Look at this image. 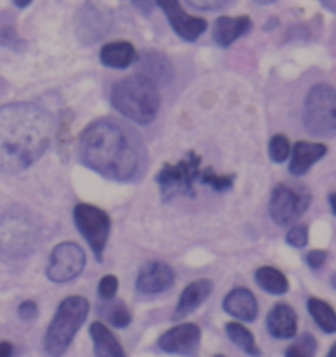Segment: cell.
I'll return each instance as SVG.
<instances>
[{"instance_id":"1","label":"cell","mask_w":336,"mask_h":357,"mask_svg":"<svg viewBox=\"0 0 336 357\" xmlns=\"http://www.w3.org/2000/svg\"><path fill=\"white\" fill-rule=\"evenodd\" d=\"M53 118L39 105L15 102L0 107V172L18 174L49 147Z\"/></svg>"},{"instance_id":"2","label":"cell","mask_w":336,"mask_h":357,"mask_svg":"<svg viewBox=\"0 0 336 357\" xmlns=\"http://www.w3.org/2000/svg\"><path fill=\"white\" fill-rule=\"evenodd\" d=\"M84 167L112 181H133L142 170V147L132 132L109 119L82 130L77 146Z\"/></svg>"},{"instance_id":"3","label":"cell","mask_w":336,"mask_h":357,"mask_svg":"<svg viewBox=\"0 0 336 357\" xmlns=\"http://www.w3.org/2000/svg\"><path fill=\"white\" fill-rule=\"evenodd\" d=\"M111 104L119 114L140 125L154 121L161 98L156 82L142 74L119 79L111 88Z\"/></svg>"},{"instance_id":"4","label":"cell","mask_w":336,"mask_h":357,"mask_svg":"<svg viewBox=\"0 0 336 357\" xmlns=\"http://www.w3.org/2000/svg\"><path fill=\"white\" fill-rule=\"evenodd\" d=\"M90 314V301L82 296L65 298L56 308L53 321L44 336V349L51 357H60L67 352L72 340Z\"/></svg>"},{"instance_id":"5","label":"cell","mask_w":336,"mask_h":357,"mask_svg":"<svg viewBox=\"0 0 336 357\" xmlns=\"http://www.w3.org/2000/svg\"><path fill=\"white\" fill-rule=\"evenodd\" d=\"M211 168H201V156L190 151L177 163H165L156 174V183L163 202L177 197H194L197 184H204Z\"/></svg>"},{"instance_id":"6","label":"cell","mask_w":336,"mask_h":357,"mask_svg":"<svg viewBox=\"0 0 336 357\" xmlns=\"http://www.w3.org/2000/svg\"><path fill=\"white\" fill-rule=\"evenodd\" d=\"M40 229L32 215L11 211L0 215V254L8 257H25L36 250Z\"/></svg>"},{"instance_id":"7","label":"cell","mask_w":336,"mask_h":357,"mask_svg":"<svg viewBox=\"0 0 336 357\" xmlns=\"http://www.w3.org/2000/svg\"><path fill=\"white\" fill-rule=\"evenodd\" d=\"M305 128L315 137H336V88L319 82L307 93L303 109Z\"/></svg>"},{"instance_id":"8","label":"cell","mask_w":336,"mask_h":357,"mask_svg":"<svg viewBox=\"0 0 336 357\" xmlns=\"http://www.w3.org/2000/svg\"><path fill=\"white\" fill-rule=\"evenodd\" d=\"M74 222L79 233L84 236L95 259L102 261L109 235H111V218L105 211L90 204H79L74 207Z\"/></svg>"},{"instance_id":"9","label":"cell","mask_w":336,"mask_h":357,"mask_svg":"<svg viewBox=\"0 0 336 357\" xmlns=\"http://www.w3.org/2000/svg\"><path fill=\"white\" fill-rule=\"evenodd\" d=\"M312 195L294 190L289 184H277L270 197V218L279 226L293 225L308 211Z\"/></svg>"},{"instance_id":"10","label":"cell","mask_w":336,"mask_h":357,"mask_svg":"<svg viewBox=\"0 0 336 357\" xmlns=\"http://www.w3.org/2000/svg\"><path fill=\"white\" fill-rule=\"evenodd\" d=\"M86 266V254L77 243L63 242L56 245L47 261L46 275L51 282L63 284L77 279Z\"/></svg>"},{"instance_id":"11","label":"cell","mask_w":336,"mask_h":357,"mask_svg":"<svg viewBox=\"0 0 336 357\" xmlns=\"http://www.w3.org/2000/svg\"><path fill=\"white\" fill-rule=\"evenodd\" d=\"M111 13L98 8L93 2H86L75 20V32L82 44H93L111 29Z\"/></svg>"},{"instance_id":"12","label":"cell","mask_w":336,"mask_h":357,"mask_svg":"<svg viewBox=\"0 0 336 357\" xmlns=\"http://www.w3.org/2000/svg\"><path fill=\"white\" fill-rule=\"evenodd\" d=\"M156 4L165 13L174 32L183 40L194 43L207 30V22L204 18H197V16L184 13L179 0H156Z\"/></svg>"},{"instance_id":"13","label":"cell","mask_w":336,"mask_h":357,"mask_svg":"<svg viewBox=\"0 0 336 357\" xmlns=\"http://www.w3.org/2000/svg\"><path fill=\"white\" fill-rule=\"evenodd\" d=\"M200 328L193 324V322H184V324H179L176 328L165 331L160 336V340H158V347L168 354L191 356L200 347Z\"/></svg>"},{"instance_id":"14","label":"cell","mask_w":336,"mask_h":357,"mask_svg":"<svg viewBox=\"0 0 336 357\" xmlns=\"http://www.w3.org/2000/svg\"><path fill=\"white\" fill-rule=\"evenodd\" d=\"M176 284V272L170 264L163 263V261H153L147 263L146 266L140 268L139 277H137V291L140 294H160L168 291Z\"/></svg>"},{"instance_id":"15","label":"cell","mask_w":336,"mask_h":357,"mask_svg":"<svg viewBox=\"0 0 336 357\" xmlns=\"http://www.w3.org/2000/svg\"><path fill=\"white\" fill-rule=\"evenodd\" d=\"M222 308L226 314L238 319L242 322H252L258 317V300L252 294V291L245 287H236L231 293H228L222 300Z\"/></svg>"},{"instance_id":"16","label":"cell","mask_w":336,"mask_h":357,"mask_svg":"<svg viewBox=\"0 0 336 357\" xmlns=\"http://www.w3.org/2000/svg\"><path fill=\"white\" fill-rule=\"evenodd\" d=\"M268 333L277 340L294 338L298 333V315L287 303H277L266 317Z\"/></svg>"},{"instance_id":"17","label":"cell","mask_w":336,"mask_h":357,"mask_svg":"<svg viewBox=\"0 0 336 357\" xmlns=\"http://www.w3.org/2000/svg\"><path fill=\"white\" fill-rule=\"evenodd\" d=\"M326 153H328V147L324 144L300 140L291 149L289 172L293 175H296V177L305 175L321 158L326 156Z\"/></svg>"},{"instance_id":"18","label":"cell","mask_w":336,"mask_h":357,"mask_svg":"<svg viewBox=\"0 0 336 357\" xmlns=\"http://www.w3.org/2000/svg\"><path fill=\"white\" fill-rule=\"evenodd\" d=\"M214 291V282L208 279H200L191 282L186 289L181 294L179 301H177L176 312H174V319H184L190 314H193L198 307L205 303L208 296Z\"/></svg>"},{"instance_id":"19","label":"cell","mask_w":336,"mask_h":357,"mask_svg":"<svg viewBox=\"0 0 336 357\" xmlns=\"http://www.w3.org/2000/svg\"><path fill=\"white\" fill-rule=\"evenodd\" d=\"M252 29V22L249 16H221L214 22V30H212V39L217 46L229 47L236 39L245 36Z\"/></svg>"},{"instance_id":"20","label":"cell","mask_w":336,"mask_h":357,"mask_svg":"<svg viewBox=\"0 0 336 357\" xmlns=\"http://www.w3.org/2000/svg\"><path fill=\"white\" fill-rule=\"evenodd\" d=\"M139 60V53H137L135 46L126 40H118V43H109L102 47L100 51V61L102 65L109 68H128Z\"/></svg>"},{"instance_id":"21","label":"cell","mask_w":336,"mask_h":357,"mask_svg":"<svg viewBox=\"0 0 336 357\" xmlns=\"http://www.w3.org/2000/svg\"><path fill=\"white\" fill-rule=\"evenodd\" d=\"M90 335L93 340L95 356L97 357H126V352L119 340L105 324L98 321L93 322L90 326Z\"/></svg>"},{"instance_id":"22","label":"cell","mask_w":336,"mask_h":357,"mask_svg":"<svg viewBox=\"0 0 336 357\" xmlns=\"http://www.w3.org/2000/svg\"><path fill=\"white\" fill-rule=\"evenodd\" d=\"M254 280L265 293L286 294L289 291V280L280 270L273 266H261L256 270Z\"/></svg>"},{"instance_id":"23","label":"cell","mask_w":336,"mask_h":357,"mask_svg":"<svg viewBox=\"0 0 336 357\" xmlns=\"http://www.w3.org/2000/svg\"><path fill=\"white\" fill-rule=\"evenodd\" d=\"M142 72L139 74L146 75L151 81L160 84V82H168L172 77V65L168 63L167 58L160 53H149L142 60Z\"/></svg>"},{"instance_id":"24","label":"cell","mask_w":336,"mask_h":357,"mask_svg":"<svg viewBox=\"0 0 336 357\" xmlns=\"http://www.w3.org/2000/svg\"><path fill=\"white\" fill-rule=\"evenodd\" d=\"M307 308L308 314L312 315L315 324H317L322 331L328 333V335L336 333V312L331 305L319 300V298H310V300L307 301Z\"/></svg>"},{"instance_id":"25","label":"cell","mask_w":336,"mask_h":357,"mask_svg":"<svg viewBox=\"0 0 336 357\" xmlns=\"http://www.w3.org/2000/svg\"><path fill=\"white\" fill-rule=\"evenodd\" d=\"M226 335L229 336V340H231L238 349H242L243 352L249 354V356H261V350H259L258 343H256L254 335H252L245 326L240 324V322H228V324H226Z\"/></svg>"},{"instance_id":"26","label":"cell","mask_w":336,"mask_h":357,"mask_svg":"<svg viewBox=\"0 0 336 357\" xmlns=\"http://www.w3.org/2000/svg\"><path fill=\"white\" fill-rule=\"evenodd\" d=\"M104 317L111 322L114 328H126L132 322V314L123 301H112L102 308Z\"/></svg>"},{"instance_id":"27","label":"cell","mask_w":336,"mask_h":357,"mask_svg":"<svg viewBox=\"0 0 336 357\" xmlns=\"http://www.w3.org/2000/svg\"><path fill=\"white\" fill-rule=\"evenodd\" d=\"M315 354H317V340H315L310 333L301 335L300 338L286 350V357H315Z\"/></svg>"},{"instance_id":"28","label":"cell","mask_w":336,"mask_h":357,"mask_svg":"<svg viewBox=\"0 0 336 357\" xmlns=\"http://www.w3.org/2000/svg\"><path fill=\"white\" fill-rule=\"evenodd\" d=\"M291 149H293V147H291L289 139H287V135H284V133H277V135H273L272 139H270L268 154L270 160H272L273 163H284V161L291 156Z\"/></svg>"},{"instance_id":"29","label":"cell","mask_w":336,"mask_h":357,"mask_svg":"<svg viewBox=\"0 0 336 357\" xmlns=\"http://www.w3.org/2000/svg\"><path fill=\"white\" fill-rule=\"evenodd\" d=\"M119 287V280L116 275H105L102 277V280L98 282V296L102 298L104 301H111L116 298V293H118Z\"/></svg>"},{"instance_id":"30","label":"cell","mask_w":336,"mask_h":357,"mask_svg":"<svg viewBox=\"0 0 336 357\" xmlns=\"http://www.w3.org/2000/svg\"><path fill=\"white\" fill-rule=\"evenodd\" d=\"M286 242L294 249H303L308 243V228L305 225H296L286 235Z\"/></svg>"},{"instance_id":"31","label":"cell","mask_w":336,"mask_h":357,"mask_svg":"<svg viewBox=\"0 0 336 357\" xmlns=\"http://www.w3.org/2000/svg\"><path fill=\"white\" fill-rule=\"evenodd\" d=\"M0 46L11 47V50L15 51H22L23 47H25V44H23V40L18 37L16 30L8 26V29L0 30Z\"/></svg>"},{"instance_id":"32","label":"cell","mask_w":336,"mask_h":357,"mask_svg":"<svg viewBox=\"0 0 336 357\" xmlns=\"http://www.w3.org/2000/svg\"><path fill=\"white\" fill-rule=\"evenodd\" d=\"M326 259H328V252L322 249L310 250V252L307 254V264L310 268H314V270H319V268L324 266Z\"/></svg>"},{"instance_id":"33","label":"cell","mask_w":336,"mask_h":357,"mask_svg":"<svg viewBox=\"0 0 336 357\" xmlns=\"http://www.w3.org/2000/svg\"><path fill=\"white\" fill-rule=\"evenodd\" d=\"M18 315L23 321H33L39 315V308H37L36 301H23L18 307Z\"/></svg>"},{"instance_id":"34","label":"cell","mask_w":336,"mask_h":357,"mask_svg":"<svg viewBox=\"0 0 336 357\" xmlns=\"http://www.w3.org/2000/svg\"><path fill=\"white\" fill-rule=\"evenodd\" d=\"M193 8L201 9V11H214V9L222 8L224 4H228L229 0H188Z\"/></svg>"},{"instance_id":"35","label":"cell","mask_w":336,"mask_h":357,"mask_svg":"<svg viewBox=\"0 0 336 357\" xmlns=\"http://www.w3.org/2000/svg\"><path fill=\"white\" fill-rule=\"evenodd\" d=\"M15 349L9 342H0V357H13Z\"/></svg>"},{"instance_id":"36","label":"cell","mask_w":336,"mask_h":357,"mask_svg":"<svg viewBox=\"0 0 336 357\" xmlns=\"http://www.w3.org/2000/svg\"><path fill=\"white\" fill-rule=\"evenodd\" d=\"M329 207H331V212L336 215V193L329 195Z\"/></svg>"},{"instance_id":"37","label":"cell","mask_w":336,"mask_h":357,"mask_svg":"<svg viewBox=\"0 0 336 357\" xmlns=\"http://www.w3.org/2000/svg\"><path fill=\"white\" fill-rule=\"evenodd\" d=\"M30 2H32V0H15V4L18 6V8H26Z\"/></svg>"},{"instance_id":"38","label":"cell","mask_w":336,"mask_h":357,"mask_svg":"<svg viewBox=\"0 0 336 357\" xmlns=\"http://www.w3.org/2000/svg\"><path fill=\"white\" fill-rule=\"evenodd\" d=\"M254 2L259 6H268V4H273V2H277V0H254Z\"/></svg>"},{"instance_id":"39","label":"cell","mask_w":336,"mask_h":357,"mask_svg":"<svg viewBox=\"0 0 336 357\" xmlns=\"http://www.w3.org/2000/svg\"><path fill=\"white\" fill-rule=\"evenodd\" d=\"M326 357H336V342L333 343V347H331V349H329L328 356H326Z\"/></svg>"},{"instance_id":"40","label":"cell","mask_w":336,"mask_h":357,"mask_svg":"<svg viewBox=\"0 0 336 357\" xmlns=\"http://www.w3.org/2000/svg\"><path fill=\"white\" fill-rule=\"evenodd\" d=\"M322 2H324V4H328L329 8H335V2H336V0H322Z\"/></svg>"},{"instance_id":"41","label":"cell","mask_w":336,"mask_h":357,"mask_svg":"<svg viewBox=\"0 0 336 357\" xmlns=\"http://www.w3.org/2000/svg\"><path fill=\"white\" fill-rule=\"evenodd\" d=\"M331 284H333V287H335V289H336V273H333V277H331Z\"/></svg>"},{"instance_id":"42","label":"cell","mask_w":336,"mask_h":357,"mask_svg":"<svg viewBox=\"0 0 336 357\" xmlns=\"http://www.w3.org/2000/svg\"><path fill=\"white\" fill-rule=\"evenodd\" d=\"M215 357H224V356H215Z\"/></svg>"}]
</instances>
